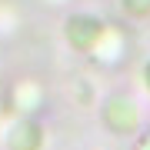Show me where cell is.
<instances>
[{
	"mask_svg": "<svg viewBox=\"0 0 150 150\" xmlns=\"http://www.w3.org/2000/svg\"><path fill=\"white\" fill-rule=\"evenodd\" d=\"M103 120H107V127L117 130V134H137V123H140L137 103L130 100V97H110L107 107H103Z\"/></svg>",
	"mask_w": 150,
	"mask_h": 150,
	"instance_id": "obj_1",
	"label": "cell"
},
{
	"mask_svg": "<svg viewBox=\"0 0 150 150\" xmlns=\"http://www.w3.org/2000/svg\"><path fill=\"white\" fill-rule=\"evenodd\" d=\"M134 150H150V130H144V134L137 137V144H134Z\"/></svg>",
	"mask_w": 150,
	"mask_h": 150,
	"instance_id": "obj_2",
	"label": "cell"
},
{
	"mask_svg": "<svg viewBox=\"0 0 150 150\" xmlns=\"http://www.w3.org/2000/svg\"><path fill=\"white\" fill-rule=\"evenodd\" d=\"M144 83H147V90H150V64L144 67Z\"/></svg>",
	"mask_w": 150,
	"mask_h": 150,
	"instance_id": "obj_3",
	"label": "cell"
}]
</instances>
